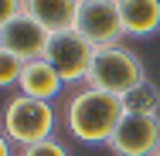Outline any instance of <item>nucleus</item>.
<instances>
[{"mask_svg":"<svg viewBox=\"0 0 160 156\" xmlns=\"http://www.w3.org/2000/svg\"><path fill=\"white\" fill-rule=\"evenodd\" d=\"M123 116H126L123 98L109 95V92H99L92 85L78 88L65 105V125L82 143H106L109 146V139L119 129Z\"/></svg>","mask_w":160,"mask_h":156,"instance_id":"nucleus-1","label":"nucleus"},{"mask_svg":"<svg viewBox=\"0 0 160 156\" xmlns=\"http://www.w3.org/2000/svg\"><path fill=\"white\" fill-rule=\"evenodd\" d=\"M143 82H147V71H143L140 58H136L129 48L116 44V48H99L96 51V61H92V71H89V82H85V85L126 98V95L133 92L136 85H143Z\"/></svg>","mask_w":160,"mask_h":156,"instance_id":"nucleus-2","label":"nucleus"},{"mask_svg":"<svg viewBox=\"0 0 160 156\" xmlns=\"http://www.w3.org/2000/svg\"><path fill=\"white\" fill-rule=\"evenodd\" d=\"M55 122L58 119H55L51 102H41V98L14 95L3 109V136H10L21 149L41 143V139H51Z\"/></svg>","mask_w":160,"mask_h":156,"instance_id":"nucleus-3","label":"nucleus"},{"mask_svg":"<svg viewBox=\"0 0 160 156\" xmlns=\"http://www.w3.org/2000/svg\"><path fill=\"white\" fill-rule=\"evenodd\" d=\"M44 61H51V68L62 75L65 85H78V82H89V71H92V61H96V48L78 31H58L48 41Z\"/></svg>","mask_w":160,"mask_h":156,"instance_id":"nucleus-4","label":"nucleus"},{"mask_svg":"<svg viewBox=\"0 0 160 156\" xmlns=\"http://www.w3.org/2000/svg\"><path fill=\"white\" fill-rule=\"evenodd\" d=\"M72 31H78L96 51L99 48H116L126 37L123 17H119V3L116 0H82Z\"/></svg>","mask_w":160,"mask_h":156,"instance_id":"nucleus-5","label":"nucleus"},{"mask_svg":"<svg viewBox=\"0 0 160 156\" xmlns=\"http://www.w3.org/2000/svg\"><path fill=\"white\" fill-rule=\"evenodd\" d=\"M109 149L116 156H153L160 149V116L126 112L109 139Z\"/></svg>","mask_w":160,"mask_h":156,"instance_id":"nucleus-6","label":"nucleus"},{"mask_svg":"<svg viewBox=\"0 0 160 156\" xmlns=\"http://www.w3.org/2000/svg\"><path fill=\"white\" fill-rule=\"evenodd\" d=\"M48 41H51V31L41 27L31 14H17L14 21L0 24V51H3V54H14V58H21V61L44 58Z\"/></svg>","mask_w":160,"mask_h":156,"instance_id":"nucleus-7","label":"nucleus"},{"mask_svg":"<svg viewBox=\"0 0 160 156\" xmlns=\"http://www.w3.org/2000/svg\"><path fill=\"white\" fill-rule=\"evenodd\" d=\"M78 7H82V0H24V14H31L51 34L72 31L75 17H78Z\"/></svg>","mask_w":160,"mask_h":156,"instance_id":"nucleus-8","label":"nucleus"},{"mask_svg":"<svg viewBox=\"0 0 160 156\" xmlns=\"http://www.w3.org/2000/svg\"><path fill=\"white\" fill-rule=\"evenodd\" d=\"M17 88H21V95H28V98L51 102V98L65 88V82H62V75L51 68V61L38 58V61H28V64H24V75H21Z\"/></svg>","mask_w":160,"mask_h":156,"instance_id":"nucleus-9","label":"nucleus"},{"mask_svg":"<svg viewBox=\"0 0 160 156\" xmlns=\"http://www.w3.org/2000/svg\"><path fill=\"white\" fill-rule=\"evenodd\" d=\"M129 37H150L160 31V0H116Z\"/></svg>","mask_w":160,"mask_h":156,"instance_id":"nucleus-10","label":"nucleus"},{"mask_svg":"<svg viewBox=\"0 0 160 156\" xmlns=\"http://www.w3.org/2000/svg\"><path fill=\"white\" fill-rule=\"evenodd\" d=\"M126 112H140V116H160V88L147 78L143 85H136L133 92L123 98Z\"/></svg>","mask_w":160,"mask_h":156,"instance_id":"nucleus-11","label":"nucleus"},{"mask_svg":"<svg viewBox=\"0 0 160 156\" xmlns=\"http://www.w3.org/2000/svg\"><path fill=\"white\" fill-rule=\"evenodd\" d=\"M24 64L21 58H14V54H3L0 51V85L7 88V85H17L21 82V75H24Z\"/></svg>","mask_w":160,"mask_h":156,"instance_id":"nucleus-12","label":"nucleus"},{"mask_svg":"<svg viewBox=\"0 0 160 156\" xmlns=\"http://www.w3.org/2000/svg\"><path fill=\"white\" fill-rule=\"evenodd\" d=\"M17 156H68V149H65L58 139H41L34 146H24Z\"/></svg>","mask_w":160,"mask_h":156,"instance_id":"nucleus-13","label":"nucleus"},{"mask_svg":"<svg viewBox=\"0 0 160 156\" xmlns=\"http://www.w3.org/2000/svg\"><path fill=\"white\" fill-rule=\"evenodd\" d=\"M17 14H24V0H3V3H0V24L14 21Z\"/></svg>","mask_w":160,"mask_h":156,"instance_id":"nucleus-14","label":"nucleus"},{"mask_svg":"<svg viewBox=\"0 0 160 156\" xmlns=\"http://www.w3.org/2000/svg\"><path fill=\"white\" fill-rule=\"evenodd\" d=\"M0 156H14V139L10 136H0Z\"/></svg>","mask_w":160,"mask_h":156,"instance_id":"nucleus-15","label":"nucleus"},{"mask_svg":"<svg viewBox=\"0 0 160 156\" xmlns=\"http://www.w3.org/2000/svg\"><path fill=\"white\" fill-rule=\"evenodd\" d=\"M153 156H160V149H157V153H153Z\"/></svg>","mask_w":160,"mask_h":156,"instance_id":"nucleus-16","label":"nucleus"}]
</instances>
